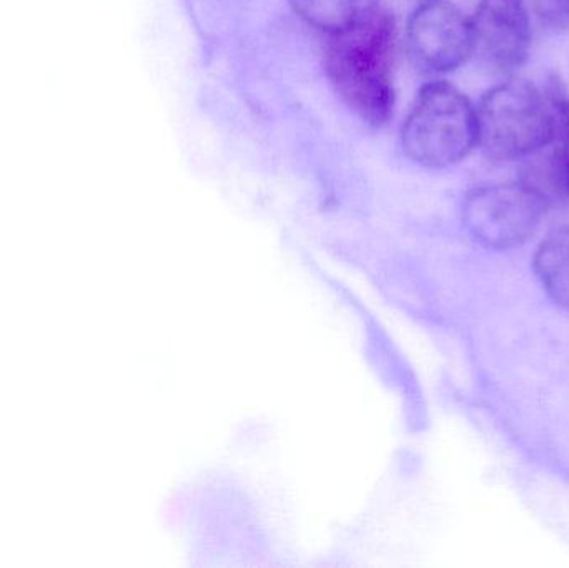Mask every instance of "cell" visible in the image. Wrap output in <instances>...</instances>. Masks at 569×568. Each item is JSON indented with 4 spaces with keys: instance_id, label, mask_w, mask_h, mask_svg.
I'll return each mask as SVG.
<instances>
[{
    "instance_id": "cell-1",
    "label": "cell",
    "mask_w": 569,
    "mask_h": 568,
    "mask_svg": "<svg viewBox=\"0 0 569 568\" xmlns=\"http://www.w3.org/2000/svg\"><path fill=\"white\" fill-rule=\"evenodd\" d=\"M395 22L378 10L367 22L330 37L325 70L341 102L365 123L381 127L393 116L391 79Z\"/></svg>"
},
{
    "instance_id": "cell-2",
    "label": "cell",
    "mask_w": 569,
    "mask_h": 568,
    "mask_svg": "<svg viewBox=\"0 0 569 568\" xmlns=\"http://www.w3.org/2000/svg\"><path fill=\"white\" fill-rule=\"evenodd\" d=\"M477 143V110L467 96L447 82L421 87L401 129L405 153L420 166L443 169Z\"/></svg>"
},
{
    "instance_id": "cell-3",
    "label": "cell",
    "mask_w": 569,
    "mask_h": 568,
    "mask_svg": "<svg viewBox=\"0 0 569 568\" xmlns=\"http://www.w3.org/2000/svg\"><path fill=\"white\" fill-rule=\"evenodd\" d=\"M478 143L493 160L525 159L555 132L548 92L527 80H510L485 93L477 110Z\"/></svg>"
},
{
    "instance_id": "cell-4",
    "label": "cell",
    "mask_w": 569,
    "mask_h": 568,
    "mask_svg": "<svg viewBox=\"0 0 569 568\" xmlns=\"http://www.w3.org/2000/svg\"><path fill=\"white\" fill-rule=\"evenodd\" d=\"M547 207L523 182L480 187L468 193L463 220L475 239L485 246L511 249L537 232Z\"/></svg>"
},
{
    "instance_id": "cell-5",
    "label": "cell",
    "mask_w": 569,
    "mask_h": 568,
    "mask_svg": "<svg viewBox=\"0 0 569 568\" xmlns=\"http://www.w3.org/2000/svg\"><path fill=\"white\" fill-rule=\"evenodd\" d=\"M407 43L417 66L450 72L473 53L471 20L445 0H425L410 17Z\"/></svg>"
},
{
    "instance_id": "cell-6",
    "label": "cell",
    "mask_w": 569,
    "mask_h": 568,
    "mask_svg": "<svg viewBox=\"0 0 569 568\" xmlns=\"http://www.w3.org/2000/svg\"><path fill=\"white\" fill-rule=\"evenodd\" d=\"M471 30L473 52L488 66L510 70L527 60L531 27L525 0H481Z\"/></svg>"
},
{
    "instance_id": "cell-7",
    "label": "cell",
    "mask_w": 569,
    "mask_h": 568,
    "mask_svg": "<svg viewBox=\"0 0 569 568\" xmlns=\"http://www.w3.org/2000/svg\"><path fill=\"white\" fill-rule=\"evenodd\" d=\"M548 97L555 110V132L527 157L521 182L550 206L569 197V99L558 82L550 87Z\"/></svg>"
},
{
    "instance_id": "cell-8",
    "label": "cell",
    "mask_w": 569,
    "mask_h": 568,
    "mask_svg": "<svg viewBox=\"0 0 569 568\" xmlns=\"http://www.w3.org/2000/svg\"><path fill=\"white\" fill-rule=\"evenodd\" d=\"M295 12L327 36H340L380 10L378 0H290Z\"/></svg>"
},
{
    "instance_id": "cell-9",
    "label": "cell",
    "mask_w": 569,
    "mask_h": 568,
    "mask_svg": "<svg viewBox=\"0 0 569 568\" xmlns=\"http://www.w3.org/2000/svg\"><path fill=\"white\" fill-rule=\"evenodd\" d=\"M533 266L548 296L569 309V227L555 230L541 242Z\"/></svg>"
},
{
    "instance_id": "cell-10",
    "label": "cell",
    "mask_w": 569,
    "mask_h": 568,
    "mask_svg": "<svg viewBox=\"0 0 569 568\" xmlns=\"http://www.w3.org/2000/svg\"><path fill=\"white\" fill-rule=\"evenodd\" d=\"M541 22L565 27L569 22V0H525Z\"/></svg>"
}]
</instances>
